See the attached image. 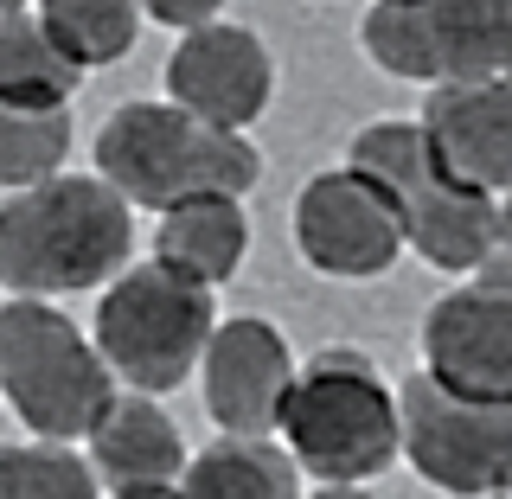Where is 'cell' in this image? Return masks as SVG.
<instances>
[{
    "label": "cell",
    "instance_id": "obj_1",
    "mask_svg": "<svg viewBox=\"0 0 512 499\" xmlns=\"http://www.w3.org/2000/svg\"><path fill=\"white\" fill-rule=\"evenodd\" d=\"M135 218L96 173H58L0 205V288L13 301H52L109 288L128 269Z\"/></svg>",
    "mask_w": 512,
    "mask_h": 499
},
{
    "label": "cell",
    "instance_id": "obj_17",
    "mask_svg": "<svg viewBox=\"0 0 512 499\" xmlns=\"http://www.w3.org/2000/svg\"><path fill=\"white\" fill-rule=\"evenodd\" d=\"M84 77L71 71L52 39L39 32V13L7 0L0 7V103H32V109H71Z\"/></svg>",
    "mask_w": 512,
    "mask_h": 499
},
{
    "label": "cell",
    "instance_id": "obj_4",
    "mask_svg": "<svg viewBox=\"0 0 512 499\" xmlns=\"http://www.w3.org/2000/svg\"><path fill=\"white\" fill-rule=\"evenodd\" d=\"M276 436L295 474L320 487H365L397 461V391L365 352H320L295 365Z\"/></svg>",
    "mask_w": 512,
    "mask_h": 499
},
{
    "label": "cell",
    "instance_id": "obj_10",
    "mask_svg": "<svg viewBox=\"0 0 512 499\" xmlns=\"http://www.w3.org/2000/svg\"><path fill=\"white\" fill-rule=\"evenodd\" d=\"M295 250L320 276L365 282L404 256V224L378 180H365L359 167H327L295 199Z\"/></svg>",
    "mask_w": 512,
    "mask_h": 499
},
{
    "label": "cell",
    "instance_id": "obj_5",
    "mask_svg": "<svg viewBox=\"0 0 512 499\" xmlns=\"http://www.w3.org/2000/svg\"><path fill=\"white\" fill-rule=\"evenodd\" d=\"M0 397L39 442H84L116 404V378L52 301H0Z\"/></svg>",
    "mask_w": 512,
    "mask_h": 499
},
{
    "label": "cell",
    "instance_id": "obj_14",
    "mask_svg": "<svg viewBox=\"0 0 512 499\" xmlns=\"http://www.w3.org/2000/svg\"><path fill=\"white\" fill-rule=\"evenodd\" d=\"M90 474L103 499H128V493H173L180 487V468H186V442H180V423L160 410V397H135V391H116V404L96 416L90 429Z\"/></svg>",
    "mask_w": 512,
    "mask_h": 499
},
{
    "label": "cell",
    "instance_id": "obj_18",
    "mask_svg": "<svg viewBox=\"0 0 512 499\" xmlns=\"http://www.w3.org/2000/svg\"><path fill=\"white\" fill-rule=\"evenodd\" d=\"M32 13H39V32L52 39V52L77 77L128 58L141 39V7H128V0H45Z\"/></svg>",
    "mask_w": 512,
    "mask_h": 499
},
{
    "label": "cell",
    "instance_id": "obj_13",
    "mask_svg": "<svg viewBox=\"0 0 512 499\" xmlns=\"http://www.w3.org/2000/svg\"><path fill=\"white\" fill-rule=\"evenodd\" d=\"M416 135H423V148L436 154V167L448 180L487 192V199H506V186H512V84L506 77L429 90Z\"/></svg>",
    "mask_w": 512,
    "mask_h": 499
},
{
    "label": "cell",
    "instance_id": "obj_19",
    "mask_svg": "<svg viewBox=\"0 0 512 499\" xmlns=\"http://www.w3.org/2000/svg\"><path fill=\"white\" fill-rule=\"evenodd\" d=\"M71 160V109L0 103V186H45Z\"/></svg>",
    "mask_w": 512,
    "mask_h": 499
},
{
    "label": "cell",
    "instance_id": "obj_15",
    "mask_svg": "<svg viewBox=\"0 0 512 499\" xmlns=\"http://www.w3.org/2000/svg\"><path fill=\"white\" fill-rule=\"evenodd\" d=\"M250 250V218L244 199H186L154 224V263L173 269L192 288H218L244 269Z\"/></svg>",
    "mask_w": 512,
    "mask_h": 499
},
{
    "label": "cell",
    "instance_id": "obj_2",
    "mask_svg": "<svg viewBox=\"0 0 512 499\" xmlns=\"http://www.w3.org/2000/svg\"><path fill=\"white\" fill-rule=\"evenodd\" d=\"M96 180L135 212H173L186 199H244L263 180L250 135H218L173 103H122L96 135Z\"/></svg>",
    "mask_w": 512,
    "mask_h": 499
},
{
    "label": "cell",
    "instance_id": "obj_11",
    "mask_svg": "<svg viewBox=\"0 0 512 499\" xmlns=\"http://www.w3.org/2000/svg\"><path fill=\"white\" fill-rule=\"evenodd\" d=\"M276 96V58L250 26H205L186 32L167 58V103L218 135H244Z\"/></svg>",
    "mask_w": 512,
    "mask_h": 499
},
{
    "label": "cell",
    "instance_id": "obj_7",
    "mask_svg": "<svg viewBox=\"0 0 512 499\" xmlns=\"http://www.w3.org/2000/svg\"><path fill=\"white\" fill-rule=\"evenodd\" d=\"M359 39L378 71L410 84H493L512 64V7L506 0H372Z\"/></svg>",
    "mask_w": 512,
    "mask_h": 499
},
{
    "label": "cell",
    "instance_id": "obj_3",
    "mask_svg": "<svg viewBox=\"0 0 512 499\" xmlns=\"http://www.w3.org/2000/svg\"><path fill=\"white\" fill-rule=\"evenodd\" d=\"M346 167L384 186V199L397 205V224H404V250H416L429 269L480 276L493 256H506V205L448 180L410 116H384L359 128L346 148Z\"/></svg>",
    "mask_w": 512,
    "mask_h": 499
},
{
    "label": "cell",
    "instance_id": "obj_12",
    "mask_svg": "<svg viewBox=\"0 0 512 499\" xmlns=\"http://www.w3.org/2000/svg\"><path fill=\"white\" fill-rule=\"evenodd\" d=\"M199 365H205V410H212L218 436H244V442L276 436L288 384H295V352H288L276 320L256 314L218 320Z\"/></svg>",
    "mask_w": 512,
    "mask_h": 499
},
{
    "label": "cell",
    "instance_id": "obj_8",
    "mask_svg": "<svg viewBox=\"0 0 512 499\" xmlns=\"http://www.w3.org/2000/svg\"><path fill=\"white\" fill-rule=\"evenodd\" d=\"M397 455H410L436 493L493 499L512 480V404L455 397L416 372L397 384Z\"/></svg>",
    "mask_w": 512,
    "mask_h": 499
},
{
    "label": "cell",
    "instance_id": "obj_21",
    "mask_svg": "<svg viewBox=\"0 0 512 499\" xmlns=\"http://www.w3.org/2000/svg\"><path fill=\"white\" fill-rule=\"evenodd\" d=\"M141 20H154V26H180V39H186V32L218 26V7H212V0H154Z\"/></svg>",
    "mask_w": 512,
    "mask_h": 499
},
{
    "label": "cell",
    "instance_id": "obj_6",
    "mask_svg": "<svg viewBox=\"0 0 512 499\" xmlns=\"http://www.w3.org/2000/svg\"><path fill=\"white\" fill-rule=\"evenodd\" d=\"M218 327L212 288H192L160 263H135L96 301V359L135 397L180 391L199 372V352Z\"/></svg>",
    "mask_w": 512,
    "mask_h": 499
},
{
    "label": "cell",
    "instance_id": "obj_9",
    "mask_svg": "<svg viewBox=\"0 0 512 499\" xmlns=\"http://www.w3.org/2000/svg\"><path fill=\"white\" fill-rule=\"evenodd\" d=\"M423 378L455 397H487L512 404V276L506 256L442 295L423 320Z\"/></svg>",
    "mask_w": 512,
    "mask_h": 499
},
{
    "label": "cell",
    "instance_id": "obj_20",
    "mask_svg": "<svg viewBox=\"0 0 512 499\" xmlns=\"http://www.w3.org/2000/svg\"><path fill=\"white\" fill-rule=\"evenodd\" d=\"M0 499H103L90 461L58 442L0 448Z\"/></svg>",
    "mask_w": 512,
    "mask_h": 499
},
{
    "label": "cell",
    "instance_id": "obj_16",
    "mask_svg": "<svg viewBox=\"0 0 512 499\" xmlns=\"http://www.w3.org/2000/svg\"><path fill=\"white\" fill-rule=\"evenodd\" d=\"M173 499H301V474L282 455V442L218 436L199 455H186Z\"/></svg>",
    "mask_w": 512,
    "mask_h": 499
},
{
    "label": "cell",
    "instance_id": "obj_23",
    "mask_svg": "<svg viewBox=\"0 0 512 499\" xmlns=\"http://www.w3.org/2000/svg\"><path fill=\"white\" fill-rule=\"evenodd\" d=\"M128 499H173V493H128Z\"/></svg>",
    "mask_w": 512,
    "mask_h": 499
},
{
    "label": "cell",
    "instance_id": "obj_22",
    "mask_svg": "<svg viewBox=\"0 0 512 499\" xmlns=\"http://www.w3.org/2000/svg\"><path fill=\"white\" fill-rule=\"evenodd\" d=\"M301 499H372L365 487H314V493H301Z\"/></svg>",
    "mask_w": 512,
    "mask_h": 499
}]
</instances>
